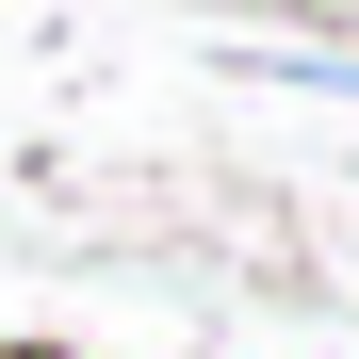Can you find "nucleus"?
<instances>
[{"label":"nucleus","instance_id":"f257e3e1","mask_svg":"<svg viewBox=\"0 0 359 359\" xmlns=\"http://www.w3.org/2000/svg\"><path fill=\"white\" fill-rule=\"evenodd\" d=\"M0 359H66V343H0Z\"/></svg>","mask_w":359,"mask_h":359}]
</instances>
